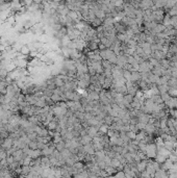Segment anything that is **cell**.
<instances>
[{
    "label": "cell",
    "mask_w": 177,
    "mask_h": 178,
    "mask_svg": "<svg viewBox=\"0 0 177 178\" xmlns=\"http://www.w3.org/2000/svg\"><path fill=\"white\" fill-rule=\"evenodd\" d=\"M87 129V131H88V135L92 139H95V138H97L98 137V132H99V128L98 127H94V126H90Z\"/></svg>",
    "instance_id": "6da1fadb"
},
{
    "label": "cell",
    "mask_w": 177,
    "mask_h": 178,
    "mask_svg": "<svg viewBox=\"0 0 177 178\" xmlns=\"http://www.w3.org/2000/svg\"><path fill=\"white\" fill-rule=\"evenodd\" d=\"M0 146H1L5 151H7V150H9V149L14 146V142H13L12 139L7 138V139H5L4 141H1V144H0Z\"/></svg>",
    "instance_id": "7a4b0ae2"
},
{
    "label": "cell",
    "mask_w": 177,
    "mask_h": 178,
    "mask_svg": "<svg viewBox=\"0 0 177 178\" xmlns=\"http://www.w3.org/2000/svg\"><path fill=\"white\" fill-rule=\"evenodd\" d=\"M86 48H88L89 51H96L98 50V43H96L94 41H90L86 43Z\"/></svg>",
    "instance_id": "3957f363"
},
{
    "label": "cell",
    "mask_w": 177,
    "mask_h": 178,
    "mask_svg": "<svg viewBox=\"0 0 177 178\" xmlns=\"http://www.w3.org/2000/svg\"><path fill=\"white\" fill-rule=\"evenodd\" d=\"M93 142V139L90 138L88 134L85 135V137H81V139L79 140V144L81 145V146H86V145H89V144H92Z\"/></svg>",
    "instance_id": "277c9868"
},
{
    "label": "cell",
    "mask_w": 177,
    "mask_h": 178,
    "mask_svg": "<svg viewBox=\"0 0 177 178\" xmlns=\"http://www.w3.org/2000/svg\"><path fill=\"white\" fill-rule=\"evenodd\" d=\"M84 151L87 153V154H91V155H94L95 154V150L92 146V144H89V145H86L84 146Z\"/></svg>",
    "instance_id": "5b68a950"
},
{
    "label": "cell",
    "mask_w": 177,
    "mask_h": 178,
    "mask_svg": "<svg viewBox=\"0 0 177 178\" xmlns=\"http://www.w3.org/2000/svg\"><path fill=\"white\" fill-rule=\"evenodd\" d=\"M19 52H20L22 55L27 56V55L30 54V49H29V47H28L27 45H23V46L21 47V49L19 50Z\"/></svg>",
    "instance_id": "8992f818"
},
{
    "label": "cell",
    "mask_w": 177,
    "mask_h": 178,
    "mask_svg": "<svg viewBox=\"0 0 177 178\" xmlns=\"http://www.w3.org/2000/svg\"><path fill=\"white\" fill-rule=\"evenodd\" d=\"M31 172V167H29V166H22L21 167V175L22 176H27V175H29V173Z\"/></svg>",
    "instance_id": "52a82bcc"
},
{
    "label": "cell",
    "mask_w": 177,
    "mask_h": 178,
    "mask_svg": "<svg viewBox=\"0 0 177 178\" xmlns=\"http://www.w3.org/2000/svg\"><path fill=\"white\" fill-rule=\"evenodd\" d=\"M101 65H102V68L103 70H112V65L108 61V60H101Z\"/></svg>",
    "instance_id": "ba28073f"
},
{
    "label": "cell",
    "mask_w": 177,
    "mask_h": 178,
    "mask_svg": "<svg viewBox=\"0 0 177 178\" xmlns=\"http://www.w3.org/2000/svg\"><path fill=\"white\" fill-rule=\"evenodd\" d=\"M146 168H147V163L146 161H140V163L138 164V171L140 173L144 172V171H146Z\"/></svg>",
    "instance_id": "9c48e42d"
},
{
    "label": "cell",
    "mask_w": 177,
    "mask_h": 178,
    "mask_svg": "<svg viewBox=\"0 0 177 178\" xmlns=\"http://www.w3.org/2000/svg\"><path fill=\"white\" fill-rule=\"evenodd\" d=\"M53 79H54V83H55L56 88H61V87L65 86V82H64V80L61 78L56 76V77H53Z\"/></svg>",
    "instance_id": "30bf717a"
},
{
    "label": "cell",
    "mask_w": 177,
    "mask_h": 178,
    "mask_svg": "<svg viewBox=\"0 0 177 178\" xmlns=\"http://www.w3.org/2000/svg\"><path fill=\"white\" fill-rule=\"evenodd\" d=\"M66 148V144H65V141H63V142H60V143H58V144H56L55 145V150H57L58 152H61L64 149Z\"/></svg>",
    "instance_id": "8fae6325"
},
{
    "label": "cell",
    "mask_w": 177,
    "mask_h": 178,
    "mask_svg": "<svg viewBox=\"0 0 177 178\" xmlns=\"http://www.w3.org/2000/svg\"><path fill=\"white\" fill-rule=\"evenodd\" d=\"M102 23H103V20L98 19V18H96L94 21H92V22H91V25H93L95 28H97V27L101 26V25H102Z\"/></svg>",
    "instance_id": "7c38bea8"
},
{
    "label": "cell",
    "mask_w": 177,
    "mask_h": 178,
    "mask_svg": "<svg viewBox=\"0 0 177 178\" xmlns=\"http://www.w3.org/2000/svg\"><path fill=\"white\" fill-rule=\"evenodd\" d=\"M28 148L30 150H38V142L37 141H30L28 144Z\"/></svg>",
    "instance_id": "4fadbf2b"
},
{
    "label": "cell",
    "mask_w": 177,
    "mask_h": 178,
    "mask_svg": "<svg viewBox=\"0 0 177 178\" xmlns=\"http://www.w3.org/2000/svg\"><path fill=\"white\" fill-rule=\"evenodd\" d=\"M42 93H43V96L45 97V98H51L52 95H53V91L48 90V89H45Z\"/></svg>",
    "instance_id": "5bb4252c"
},
{
    "label": "cell",
    "mask_w": 177,
    "mask_h": 178,
    "mask_svg": "<svg viewBox=\"0 0 177 178\" xmlns=\"http://www.w3.org/2000/svg\"><path fill=\"white\" fill-rule=\"evenodd\" d=\"M51 100H52L54 103H58V102L63 101L61 96H59V95H57V94H54V93H53V95H52V97H51Z\"/></svg>",
    "instance_id": "9a60e30c"
},
{
    "label": "cell",
    "mask_w": 177,
    "mask_h": 178,
    "mask_svg": "<svg viewBox=\"0 0 177 178\" xmlns=\"http://www.w3.org/2000/svg\"><path fill=\"white\" fill-rule=\"evenodd\" d=\"M99 132H101L102 134H106L108 132V126L105 125V124H102L100 127H99Z\"/></svg>",
    "instance_id": "2e32d148"
},
{
    "label": "cell",
    "mask_w": 177,
    "mask_h": 178,
    "mask_svg": "<svg viewBox=\"0 0 177 178\" xmlns=\"http://www.w3.org/2000/svg\"><path fill=\"white\" fill-rule=\"evenodd\" d=\"M26 135L29 141H37V139H38V134L36 132H30V133H27Z\"/></svg>",
    "instance_id": "e0dca14e"
},
{
    "label": "cell",
    "mask_w": 177,
    "mask_h": 178,
    "mask_svg": "<svg viewBox=\"0 0 177 178\" xmlns=\"http://www.w3.org/2000/svg\"><path fill=\"white\" fill-rule=\"evenodd\" d=\"M25 102V95L24 94H20L19 96H18V99H17V103L19 104V105H21L22 103H24Z\"/></svg>",
    "instance_id": "ac0fdd59"
},
{
    "label": "cell",
    "mask_w": 177,
    "mask_h": 178,
    "mask_svg": "<svg viewBox=\"0 0 177 178\" xmlns=\"http://www.w3.org/2000/svg\"><path fill=\"white\" fill-rule=\"evenodd\" d=\"M31 159H33V158H30L29 156H27L26 158H24V159H23V164H22V166H30Z\"/></svg>",
    "instance_id": "d6986e66"
},
{
    "label": "cell",
    "mask_w": 177,
    "mask_h": 178,
    "mask_svg": "<svg viewBox=\"0 0 177 178\" xmlns=\"http://www.w3.org/2000/svg\"><path fill=\"white\" fill-rule=\"evenodd\" d=\"M6 161H7L8 166L13 165V164L15 163V158H14V156H13V155H8V156L6 157Z\"/></svg>",
    "instance_id": "ffe728a7"
},
{
    "label": "cell",
    "mask_w": 177,
    "mask_h": 178,
    "mask_svg": "<svg viewBox=\"0 0 177 178\" xmlns=\"http://www.w3.org/2000/svg\"><path fill=\"white\" fill-rule=\"evenodd\" d=\"M115 178H126V176H125V174H124L122 171H119V172L116 173Z\"/></svg>",
    "instance_id": "44dd1931"
},
{
    "label": "cell",
    "mask_w": 177,
    "mask_h": 178,
    "mask_svg": "<svg viewBox=\"0 0 177 178\" xmlns=\"http://www.w3.org/2000/svg\"><path fill=\"white\" fill-rule=\"evenodd\" d=\"M124 75H125V77H126V78L129 77V73H128V72H124Z\"/></svg>",
    "instance_id": "7402d4cb"
},
{
    "label": "cell",
    "mask_w": 177,
    "mask_h": 178,
    "mask_svg": "<svg viewBox=\"0 0 177 178\" xmlns=\"http://www.w3.org/2000/svg\"><path fill=\"white\" fill-rule=\"evenodd\" d=\"M61 178H66V177H61Z\"/></svg>",
    "instance_id": "603a6c76"
},
{
    "label": "cell",
    "mask_w": 177,
    "mask_h": 178,
    "mask_svg": "<svg viewBox=\"0 0 177 178\" xmlns=\"http://www.w3.org/2000/svg\"><path fill=\"white\" fill-rule=\"evenodd\" d=\"M0 144H1V141H0Z\"/></svg>",
    "instance_id": "cb8c5ba5"
}]
</instances>
